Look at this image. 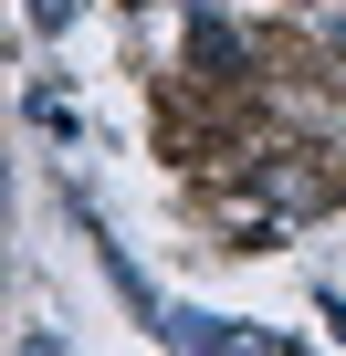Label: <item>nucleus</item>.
I'll use <instances>...</instances> for the list:
<instances>
[{
  "mask_svg": "<svg viewBox=\"0 0 346 356\" xmlns=\"http://www.w3.org/2000/svg\"><path fill=\"white\" fill-rule=\"evenodd\" d=\"M200 63H210V74H242V42H231L221 22H200Z\"/></svg>",
  "mask_w": 346,
  "mask_h": 356,
  "instance_id": "obj_1",
  "label": "nucleus"
}]
</instances>
